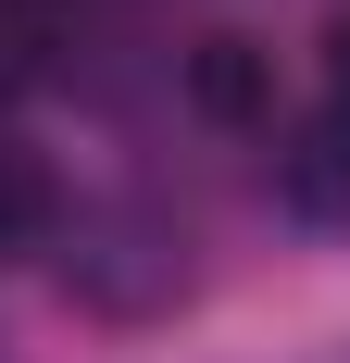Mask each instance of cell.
Instances as JSON below:
<instances>
[{"label": "cell", "mask_w": 350, "mask_h": 363, "mask_svg": "<svg viewBox=\"0 0 350 363\" xmlns=\"http://www.w3.org/2000/svg\"><path fill=\"white\" fill-rule=\"evenodd\" d=\"M276 201L300 225H350V113H325V125H300L276 150Z\"/></svg>", "instance_id": "3"}, {"label": "cell", "mask_w": 350, "mask_h": 363, "mask_svg": "<svg viewBox=\"0 0 350 363\" xmlns=\"http://www.w3.org/2000/svg\"><path fill=\"white\" fill-rule=\"evenodd\" d=\"M26 238H50V176L0 138V251H26Z\"/></svg>", "instance_id": "4"}, {"label": "cell", "mask_w": 350, "mask_h": 363, "mask_svg": "<svg viewBox=\"0 0 350 363\" xmlns=\"http://www.w3.org/2000/svg\"><path fill=\"white\" fill-rule=\"evenodd\" d=\"M63 289L88 301V313H163V301L188 289V238H175L163 213H101V225H75Z\"/></svg>", "instance_id": "1"}, {"label": "cell", "mask_w": 350, "mask_h": 363, "mask_svg": "<svg viewBox=\"0 0 350 363\" xmlns=\"http://www.w3.org/2000/svg\"><path fill=\"white\" fill-rule=\"evenodd\" d=\"M338 88H350V26H338Z\"/></svg>", "instance_id": "5"}, {"label": "cell", "mask_w": 350, "mask_h": 363, "mask_svg": "<svg viewBox=\"0 0 350 363\" xmlns=\"http://www.w3.org/2000/svg\"><path fill=\"white\" fill-rule=\"evenodd\" d=\"M188 113L201 125H276V63L250 38H201L188 50Z\"/></svg>", "instance_id": "2"}]
</instances>
